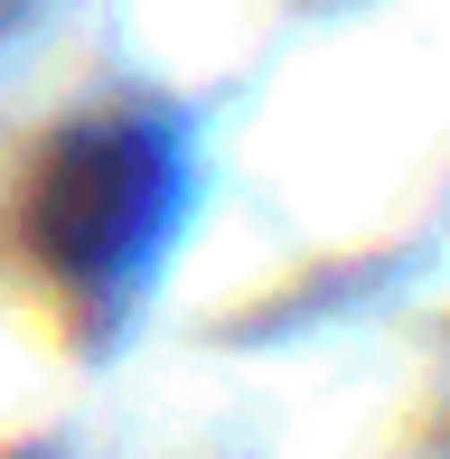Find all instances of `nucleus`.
Returning a JSON list of instances; mask_svg holds the SVG:
<instances>
[{
    "mask_svg": "<svg viewBox=\"0 0 450 459\" xmlns=\"http://www.w3.org/2000/svg\"><path fill=\"white\" fill-rule=\"evenodd\" d=\"M169 197H178V169L160 132H141V122L85 132L38 178V254L75 290H122L169 235Z\"/></svg>",
    "mask_w": 450,
    "mask_h": 459,
    "instance_id": "nucleus-1",
    "label": "nucleus"
}]
</instances>
